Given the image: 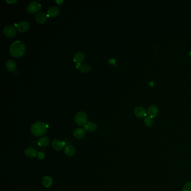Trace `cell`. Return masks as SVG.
I'll return each mask as SVG.
<instances>
[{
  "label": "cell",
  "mask_w": 191,
  "mask_h": 191,
  "mask_svg": "<svg viewBox=\"0 0 191 191\" xmlns=\"http://www.w3.org/2000/svg\"><path fill=\"white\" fill-rule=\"evenodd\" d=\"M25 52V46L19 41H16L11 44L10 46V54L14 57H20L23 56Z\"/></svg>",
  "instance_id": "cell-1"
},
{
  "label": "cell",
  "mask_w": 191,
  "mask_h": 191,
  "mask_svg": "<svg viewBox=\"0 0 191 191\" xmlns=\"http://www.w3.org/2000/svg\"><path fill=\"white\" fill-rule=\"evenodd\" d=\"M48 126L42 122H36L32 124L31 132L36 136H41L47 131Z\"/></svg>",
  "instance_id": "cell-2"
},
{
  "label": "cell",
  "mask_w": 191,
  "mask_h": 191,
  "mask_svg": "<svg viewBox=\"0 0 191 191\" xmlns=\"http://www.w3.org/2000/svg\"><path fill=\"white\" fill-rule=\"evenodd\" d=\"M75 121L76 124L84 126L88 123V116L84 112H79L75 115Z\"/></svg>",
  "instance_id": "cell-3"
},
{
  "label": "cell",
  "mask_w": 191,
  "mask_h": 191,
  "mask_svg": "<svg viewBox=\"0 0 191 191\" xmlns=\"http://www.w3.org/2000/svg\"><path fill=\"white\" fill-rule=\"evenodd\" d=\"M41 4L37 1H33L27 7V11L30 14H36L41 10Z\"/></svg>",
  "instance_id": "cell-4"
},
{
  "label": "cell",
  "mask_w": 191,
  "mask_h": 191,
  "mask_svg": "<svg viewBox=\"0 0 191 191\" xmlns=\"http://www.w3.org/2000/svg\"><path fill=\"white\" fill-rule=\"evenodd\" d=\"M3 32L6 36L8 38H13L15 36L17 33V29L14 26L7 25L4 28Z\"/></svg>",
  "instance_id": "cell-5"
},
{
  "label": "cell",
  "mask_w": 191,
  "mask_h": 191,
  "mask_svg": "<svg viewBox=\"0 0 191 191\" xmlns=\"http://www.w3.org/2000/svg\"><path fill=\"white\" fill-rule=\"evenodd\" d=\"M65 142L58 140V139H54L52 142V147L53 149L56 151H61L63 147L65 146Z\"/></svg>",
  "instance_id": "cell-6"
},
{
  "label": "cell",
  "mask_w": 191,
  "mask_h": 191,
  "mask_svg": "<svg viewBox=\"0 0 191 191\" xmlns=\"http://www.w3.org/2000/svg\"><path fill=\"white\" fill-rule=\"evenodd\" d=\"M48 16L44 12H39L36 16V20L39 24H44L48 20Z\"/></svg>",
  "instance_id": "cell-7"
},
{
  "label": "cell",
  "mask_w": 191,
  "mask_h": 191,
  "mask_svg": "<svg viewBox=\"0 0 191 191\" xmlns=\"http://www.w3.org/2000/svg\"><path fill=\"white\" fill-rule=\"evenodd\" d=\"M134 113L135 115L139 118H143L147 115L145 108L141 106H139L134 109Z\"/></svg>",
  "instance_id": "cell-8"
},
{
  "label": "cell",
  "mask_w": 191,
  "mask_h": 191,
  "mask_svg": "<svg viewBox=\"0 0 191 191\" xmlns=\"http://www.w3.org/2000/svg\"><path fill=\"white\" fill-rule=\"evenodd\" d=\"M86 134V130L84 128H78L73 131V136L78 139H83Z\"/></svg>",
  "instance_id": "cell-9"
},
{
  "label": "cell",
  "mask_w": 191,
  "mask_h": 191,
  "mask_svg": "<svg viewBox=\"0 0 191 191\" xmlns=\"http://www.w3.org/2000/svg\"><path fill=\"white\" fill-rule=\"evenodd\" d=\"M158 113L159 109L155 105L150 106L148 108L147 110V113L149 115V116L151 118H154L156 117V115L158 114Z\"/></svg>",
  "instance_id": "cell-10"
},
{
  "label": "cell",
  "mask_w": 191,
  "mask_h": 191,
  "mask_svg": "<svg viewBox=\"0 0 191 191\" xmlns=\"http://www.w3.org/2000/svg\"><path fill=\"white\" fill-rule=\"evenodd\" d=\"M17 29L20 33H24L27 31L29 28V24L25 21H22L17 24Z\"/></svg>",
  "instance_id": "cell-11"
},
{
  "label": "cell",
  "mask_w": 191,
  "mask_h": 191,
  "mask_svg": "<svg viewBox=\"0 0 191 191\" xmlns=\"http://www.w3.org/2000/svg\"><path fill=\"white\" fill-rule=\"evenodd\" d=\"M60 14V9L57 6H52L47 11L48 17H56Z\"/></svg>",
  "instance_id": "cell-12"
},
{
  "label": "cell",
  "mask_w": 191,
  "mask_h": 191,
  "mask_svg": "<svg viewBox=\"0 0 191 191\" xmlns=\"http://www.w3.org/2000/svg\"><path fill=\"white\" fill-rule=\"evenodd\" d=\"M84 54L82 52H78L75 54L73 57V61L74 62L76 63L77 65H81V63H82L84 60Z\"/></svg>",
  "instance_id": "cell-13"
},
{
  "label": "cell",
  "mask_w": 191,
  "mask_h": 191,
  "mask_svg": "<svg viewBox=\"0 0 191 191\" xmlns=\"http://www.w3.org/2000/svg\"><path fill=\"white\" fill-rule=\"evenodd\" d=\"M5 67L6 69L10 72H14L16 70V65L15 62L12 60H7L5 63Z\"/></svg>",
  "instance_id": "cell-14"
},
{
  "label": "cell",
  "mask_w": 191,
  "mask_h": 191,
  "mask_svg": "<svg viewBox=\"0 0 191 191\" xmlns=\"http://www.w3.org/2000/svg\"><path fill=\"white\" fill-rule=\"evenodd\" d=\"M65 153L68 156H73L75 155L76 150L73 145H67L65 147Z\"/></svg>",
  "instance_id": "cell-15"
},
{
  "label": "cell",
  "mask_w": 191,
  "mask_h": 191,
  "mask_svg": "<svg viewBox=\"0 0 191 191\" xmlns=\"http://www.w3.org/2000/svg\"><path fill=\"white\" fill-rule=\"evenodd\" d=\"M24 153H25V155H26L27 157L30 158H35V157H36V156H37V154H38L36 150L33 147L27 148L25 150Z\"/></svg>",
  "instance_id": "cell-16"
},
{
  "label": "cell",
  "mask_w": 191,
  "mask_h": 191,
  "mask_svg": "<svg viewBox=\"0 0 191 191\" xmlns=\"http://www.w3.org/2000/svg\"><path fill=\"white\" fill-rule=\"evenodd\" d=\"M84 128L86 131H89L90 132H94L97 129V126L93 122H89L85 126H84Z\"/></svg>",
  "instance_id": "cell-17"
},
{
  "label": "cell",
  "mask_w": 191,
  "mask_h": 191,
  "mask_svg": "<svg viewBox=\"0 0 191 191\" xmlns=\"http://www.w3.org/2000/svg\"><path fill=\"white\" fill-rule=\"evenodd\" d=\"M43 184L46 188H49L52 186L53 179L49 176H46L43 179Z\"/></svg>",
  "instance_id": "cell-18"
},
{
  "label": "cell",
  "mask_w": 191,
  "mask_h": 191,
  "mask_svg": "<svg viewBox=\"0 0 191 191\" xmlns=\"http://www.w3.org/2000/svg\"><path fill=\"white\" fill-rule=\"evenodd\" d=\"M38 144L39 146L42 147L47 146L49 144V139L46 136H43L39 139Z\"/></svg>",
  "instance_id": "cell-19"
},
{
  "label": "cell",
  "mask_w": 191,
  "mask_h": 191,
  "mask_svg": "<svg viewBox=\"0 0 191 191\" xmlns=\"http://www.w3.org/2000/svg\"><path fill=\"white\" fill-rule=\"evenodd\" d=\"M76 67L81 73H89L92 70L91 66L88 65H77Z\"/></svg>",
  "instance_id": "cell-20"
},
{
  "label": "cell",
  "mask_w": 191,
  "mask_h": 191,
  "mask_svg": "<svg viewBox=\"0 0 191 191\" xmlns=\"http://www.w3.org/2000/svg\"><path fill=\"white\" fill-rule=\"evenodd\" d=\"M144 123L146 126L148 127H151L153 124H154V121L153 119V118L150 117H146L144 119Z\"/></svg>",
  "instance_id": "cell-21"
},
{
  "label": "cell",
  "mask_w": 191,
  "mask_h": 191,
  "mask_svg": "<svg viewBox=\"0 0 191 191\" xmlns=\"http://www.w3.org/2000/svg\"><path fill=\"white\" fill-rule=\"evenodd\" d=\"M182 191H191V182L186 183L183 187Z\"/></svg>",
  "instance_id": "cell-22"
},
{
  "label": "cell",
  "mask_w": 191,
  "mask_h": 191,
  "mask_svg": "<svg viewBox=\"0 0 191 191\" xmlns=\"http://www.w3.org/2000/svg\"><path fill=\"white\" fill-rule=\"evenodd\" d=\"M37 157H38V158L39 159L41 160L44 158V154L43 153H42V152H39L38 153V154H37Z\"/></svg>",
  "instance_id": "cell-23"
},
{
  "label": "cell",
  "mask_w": 191,
  "mask_h": 191,
  "mask_svg": "<svg viewBox=\"0 0 191 191\" xmlns=\"http://www.w3.org/2000/svg\"><path fill=\"white\" fill-rule=\"evenodd\" d=\"M6 2H7V3H8V4H14V3H15V2H17V1L16 0H6Z\"/></svg>",
  "instance_id": "cell-24"
},
{
  "label": "cell",
  "mask_w": 191,
  "mask_h": 191,
  "mask_svg": "<svg viewBox=\"0 0 191 191\" xmlns=\"http://www.w3.org/2000/svg\"><path fill=\"white\" fill-rule=\"evenodd\" d=\"M56 2L58 4H61L63 2V1H58V0H57Z\"/></svg>",
  "instance_id": "cell-25"
},
{
  "label": "cell",
  "mask_w": 191,
  "mask_h": 191,
  "mask_svg": "<svg viewBox=\"0 0 191 191\" xmlns=\"http://www.w3.org/2000/svg\"><path fill=\"white\" fill-rule=\"evenodd\" d=\"M190 56H191V52H190Z\"/></svg>",
  "instance_id": "cell-26"
}]
</instances>
